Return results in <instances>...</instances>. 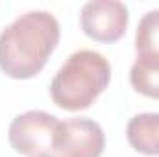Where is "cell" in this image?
<instances>
[{"instance_id":"1","label":"cell","mask_w":159,"mask_h":157,"mask_svg":"<svg viewBox=\"0 0 159 157\" xmlns=\"http://www.w3.org/2000/svg\"><path fill=\"white\" fill-rule=\"evenodd\" d=\"M59 22L48 11H28L0 34V70L13 79H28L44 69L59 43Z\"/></svg>"},{"instance_id":"2","label":"cell","mask_w":159,"mask_h":157,"mask_svg":"<svg viewBox=\"0 0 159 157\" xmlns=\"http://www.w3.org/2000/svg\"><path fill=\"white\" fill-rule=\"evenodd\" d=\"M109 81V61L94 50H78L56 72L50 83V96L65 111H81L94 104Z\"/></svg>"},{"instance_id":"3","label":"cell","mask_w":159,"mask_h":157,"mask_svg":"<svg viewBox=\"0 0 159 157\" xmlns=\"http://www.w3.org/2000/svg\"><path fill=\"white\" fill-rule=\"evenodd\" d=\"M59 120L44 111H26L13 118L7 139L15 152L22 155H39L54 152V141Z\"/></svg>"},{"instance_id":"4","label":"cell","mask_w":159,"mask_h":157,"mask_svg":"<svg viewBox=\"0 0 159 157\" xmlns=\"http://www.w3.org/2000/svg\"><path fill=\"white\" fill-rule=\"evenodd\" d=\"M129 13L119 0H91L80 11V24L87 37L98 43H115L128 28Z\"/></svg>"},{"instance_id":"5","label":"cell","mask_w":159,"mask_h":157,"mask_svg":"<svg viewBox=\"0 0 159 157\" xmlns=\"http://www.w3.org/2000/svg\"><path fill=\"white\" fill-rule=\"evenodd\" d=\"M106 148V135L91 118H70L59 122L54 150L61 157H100Z\"/></svg>"},{"instance_id":"6","label":"cell","mask_w":159,"mask_h":157,"mask_svg":"<svg viewBox=\"0 0 159 157\" xmlns=\"http://www.w3.org/2000/svg\"><path fill=\"white\" fill-rule=\"evenodd\" d=\"M128 142L144 155H159V113H141L128 122Z\"/></svg>"},{"instance_id":"7","label":"cell","mask_w":159,"mask_h":157,"mask_svg":"<svg viewBox=\"0 0 159 157\" xmlns=\"http://www.w3.org/2000/svg\"><path fill=\"white\" fill-rule=\"evenodd\" d=\"M137 57L159 59V9H152L143 15L135 34Z\"/></svg>"},{"instance_id":"8","label":"cell","mask_w":159,"mask_h":157,"mask_svg":"<svg viewBox=\"0 0 159 157\" xmlns=\"http://www.w3.org/2000/svg\"><path fill=\"white\" fill-rule=\"evenodd\" d=\"M129 81L137 92L159 100V59L137 57L129 70Z\"/></svg>"},{"instance_id":"9","label":"cell","mask_w":159,"mask_h":157,"mask_svg":"<svg viewBox=\"0 0 159 157\" xmlns=\"http://www.w3.org/2000/svg\"><path fill=\"white\" fill-rule=\"evenodd\" d=\"M34 157H61L57 152H46V154H39V155H34Z\"/></svg>"}]
</instances>
